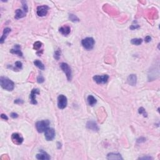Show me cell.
Masks as SVG:
<instances>
[{"label":"cell","instance_id":"cell-16","mask_svg":"<svg viewBox=\"0 0 160 160\" xmlns=\"http://www.w3.org/2000/svg\"><path fill=\"white\" fill-rule=\"evenodd\" d=\"M11 31V30L10 28H6L4 30L2 36H1V39H0V43H1V44L3 43L4 41H5V39H6L9 33H10Z\"/></svg>","mask_w":160,"mask_h":160},{"label":"cell","instance_id":"cell-5","mask_svg":"<svg viewBox=\"0 0 160 160\" xmlns=\"http://www.w3.org/2000/svg\"><path fill=\"white\" fill-rule=\"evenodd\" d=\"M68 104L67 98L63 94H60L58 97V107L61 110H63L66 107Z\"/></svg>","mask_w":160,"mask_h":160},{"label":"cell","instance_id":"cell-22","mask_svg":"<svg viewBox=\"0 0 160 160\" xmlns=\"http://www.w3.org/2000/svg\"><path fill=\"white\" fill-rule=\"evenodd\" d=\"M42 45V43L40 42V41H36V42L34 43V45H33V48H34V50L38 51L41 48Z\"/></svg>","mask_w":160,"mask_h":160},{"label":"cell","instance_id":"cell-18","mask_svg":"<svg viewBox=\"0 0 160 160\" xmlns=\"http://www.w3.org/2000/svg\"><path fill=\"white\" fill-rule=\"evenodd\" d=\"M15 13V18H16V19H19V18H24L25 16H26V13H25L24 11L19 10V9H18V10H16Z\"/></svg>","mask_w":160,"mask_h":160},{"label":"cell","instance_id":"cell-4","mask_svg":"<svg viewBox=\"0 0 160 160\" xmlns=\"http://www.w3.org/2000/svg\"><path fill=\"white\" fill-rule=\"evenodd\" d=\"M60 67H61L63 71L66 74V78H67L68 80V81H71L72 79V73L69 65L67 63H62L60 65Z\"/></svg>","mask_w":160,"mask_h":160},{"label":"cell","instance_id":"cell-17","mask_svg":"<svg viewBox=\"0 0 160 160\" xmlns=\"http://www.w3.org/2000/svg\"><path fill=\"white\" fill-rule=\"evenodd\" d=\"M71 28L70 26H65L59 28V32L64 36L68 35L70 33Z\"/></svg>","mask_w":160,"mask_h":160},{"label":"cell","instance_id":"cell-25","mask_svg":"<svg viewBox=\"0 0 160 160\" xmlns=\"http://www.w3.org/2000/svg\"><path fill=\"white\" fill-rule=\"evenodd\" d=\"M138 113H139L140 114H142L144 117H147L148 116V114L146 113V111H145V108H143V107L139 108V110H138Z\"/></svg>","mask_w":160,"mask_h":160},{"label":"cell","instance_id":"cell-14","mask_svg":"<svg viewBox=\"0 0 160 160\" xmlns=\"http://www.w3.org/2000/svg\"><path fill=\"white\" fill-rule=\"evenodd\" d=\"M10 53H12V54H17V55H18L19 56H23V53L21 51V47H20L19 45H16L15 46H14V48L11 49V50H10Z\"/></svg>","mask_w":160,"mask_h":160},{"label":"cell","instance_id":"cell-7","mask_svg":"<svg viewBox=\"0 0 160 160\" xmlns=\"http://www.w3.org/2000/svg\"><path fill=\"white\" fill-rule=\"evenodd\" d=\"M49 7L46 5L39 6L37 8V14L39 17H43L47 14L48 11Z\"/></svg>","mask_w":160,"mask_h":160},{"label":"cell","instance_id":"cell-1","mask_svg":"<svg viewBox=\"0 0 160 160\" xmlns=\"http://www.w3.org/2000/svg\"><path fill=\"white\" fill-rule=\"evenodd\" d=\"M0 84H1V86L4 90H7L8 91H11L14 90V83L9 78L1 76L0 78Z\"/></svg>","mask_w":160,"mask_h":160},{"label":"cell","instance_id":"cell-12","mask_svg":"<svg viewBox=\"0 0 160 160\" xmlns=\"http://www.w3.org/2000/svg\"><path fill=\"white\" fill-rule=\"evenodd\" d=\"M36 158L38 159H43V160H45V159L48 160V159H50V156H49V154L43 150L40 151V153H38V154H36Z\"/></svg>","mask_w":160,"mask_h":160},{"label":"cell","instance_id":"cell-21","mask_svg":"<svg viewBox=\"0 0 160 160\" xmlns=\"http://www.w3.org/2000/svg\"><path fill=\"white\" fill-rule=\"evenodd\" d=\"M143 42V39L141 38H134V39H132L131 40V44L134 45H136V46H138V45H140Z\"/></svg>","mask_w":160,"mask_h":160},{"label":"cell","instance_id":"cell-24","mask_svg":"<svg viewBox=\"0 0 160 160\" xmlns=\"http://www.w3.org/2000/svg\"><path fill=\"white\" fill-rule=\"evenodd\" d=\"M60 56H61V51H60L59 49H58L56 51H54V58L55 59L59 60L60 58Z\"/></svg>","mask_w":160,"mask_h":160},{"label":"cell","instance_id":"cell-33","mask_svg":"<svg viewBox=\"0 0 160 160\" xmlns=\"http://www.w3.org/2000/svg\"><path fill=\"white\" fill-rule=\"evenodd\" d=\"M11 117L13 118H17L18 117V114L16 113H11L10 114Z\"/></svg>","mask_w":160,"mask_h":160},{"label":"cell","instance_id":"cell-30","mask_svg":"<svg viewBox=\"0 0 160 160\" xmlns=\"http://www.w3.org/2000/svg\"><path fill=\"white\" fill-rule=\"evenodd\" d=\"M139 28V26L138 25H133L130 26V29L133 30H136V29H138V28Z\"/></svg>","mask_w":160,"mask_h":160},{"label":"cell","instance_id":"cell-8","mask_svg":"<svg viewBox=\"0 0 160 160\" xmlns=\"http://www.w3.org/2000/svg\"><path fill=\"white\" fill-rule=\"evenodd\" d=\"M11 140L14 144L16 145H20L23 142V138L19 133H13L11 135Z\"/></svg>","mask_w":160,"mask_h":160},{"label":"cell","instance_id":"cell-35","mask_svg":"<svg viewBox=\"0 0 160 160\" xmlns=\"http://www.w3.org/2000/svg\"><path fill=\"white\" fill-rule=\"evenodd\" d=\"M139 159H153V158L150 156H145L142 158H139Z\"/></svg>","mask_w":160,"mask_h":160},{"label":"cell","instance_id":"cell-11","mask_svg":"<svg viewBox=\"0 0 160 160\" xmlns=\"http://www.w3.org/2000/svg\"><path fill=\"white\" fill-rule=\"evenodd\" d=\"M86 128L89 130L94 131H98L99 130L98 125L96 123L94 122V121H89L86 123Z\"/></svg>","mask_w":160,"mask_h":160},{"label":"cell","instance_id":"cell-13","mask_svg":"<svg viewBox=\"0 0 160 160\" xmlns=\"http://www.w3.org/2000/svg\"><path fill=\"white\" fill-rule=\"evenodd\" d=\"M127 81L128 84L131 86H135L136 85L137 83V77L135 74H130L128 77Z\"/></svg>","mask_w":160,"mask_h":160},{"label":"cell","instance_id":"cell-2","mask_svg":"<svg viewBox=\"0 0 160 160\" xmlns=\"http://www.w3.org/2000/svg\"><path fill=\"white\" fill-rule=\"evenodd\" d=\"M50 122L49 120H42V121H38L36 123V128L38 133H42L46 130V129L49 127Z\"/></svg>","mask_w":160,"mask_h":160},{"label":"cell","instance_id":"cell-28","mask_svg":"<svg viewBox=\"0 0 160 160\" xmlns=\"http://www.w3.org/2000/svg\"><path fill=\"white\" fill-rule=\"evenodd\" d=\"M37 81H38V83H43L45 81V78L43 76V75L40 74L38 76V78H37Z\"/></svg>","mask_w":160,"mask_h":160},{"label":"cell","instance_id":"cell-15","mask_svg":"<svg viewBox=\"0 0 160 160\" xmlns=\"http://www.w3.org/2000/svg\"><path fill=\"white\" fill-rule=\"evenodd\" d=\"M108 159H123L121 155L119 153H110L107 155Z\"/></svg>","mask_w":160,"mask_h":160},{"label":"cell","instance_id":"cell-23","mask_svg":"<svg viewBox=\"0 0 160 160\" xmlns=\"http://www.w3.org/2000/svg\"><path fill=\"white\" fill-rule=\"evenodd\" d=\"M69 18H70V19L71 21H73V22H78V21H79V18H78L76 16L73 14H70V15H69Z\"/></svg>","mask_w":160,"mask_h":160},{"label":"cell","instance_id":"cell-26","mask_svg":"<svg viewBox=\"0 0 160 160\" xmlns=\"http://www.w3.org/2000/svg\"><path fill=\"white\" fill-rule=\"evenodd\" d=\"M21 3H22V5H23V8L24 11L26 13L28 12V10L27 3H26V1H21Z\"/></svg>","mask_w":160,"mask_h":160},{"label":"cell","instance_id":"cell-9","mask_svg":"<svg viewBox=\"0 0 160 160\" xmlns=\"http://www.w3.org/2000/svg\"><path fill=\"white\" fill-rule=\"evenodd\" d=\"M109 79V76L107 74H105V75L103 76H94L93 77V79L95 81L96 83H97L98 84H104L106 83L108 81V80Z\"/></svg>","mask_w":160,"mask_h":160},{"label":"cell","instance_id":"cell-10","mask_svg":"<svg viewBox=\"0 0 160 160\" xmlns=\"http://www.w3.org/2000/svg\"><path fill=\"white\" fill-rule=\"evenodd\" d=\"M40 93L39 90L37 88L33 89V90L31 92V94L30 95V102L31 103L33 104V105H36L38 103H37L36 99V96L37 94H39Z\"/></svg>","mask_w":160,"mask_h":160},{"label":"cell","instance_id":"cell-29","mask_svg":"<svg viewBox=\"0 0 160 160\" xmlns=\"http://www.w3.org/2000/svg\"><path fill=\"white\" fill-rule=\"evenodd\" d=\"M145 141H146V138H144V137H141V138H138V139H137V143H141L145 142Z\"/></svg>","mask_w":160,"mask_h":160},{"label":"cell","instance_id":"cell-6","mask_svg":"<svg viewBox=\"0 0 160 160\" xmlns=\"http://www.w3.org/2000/svg\"><path fill=\"white\" fill-rule=\"evenodd\" d=\"M45 137L47 141H52L55 137V130L48 127L45 131Z\"/></svg>","mask_w":160,"mask_h":160},{"label":"cell","instance_id":"cell-3","mask_svg":"<svg viewBox=\"0 0 160 160\" xmlns=\"http://www.w3.org/2000/svg\"><path fill=\"white\" fill-rule=\"evenodd\" d=\"M83 46L85 48L86 50H91L93 48L94 45V40L93 38L91 37H88V38H85L81 41Z\"/></svg>","mask_w":160,"mask_h":160},{"label":"cell","instance_id":"cell-31","mask_svg":"<svg viewBox=\"0 0 160 160\" xmlns=\"http://www.w3.org/2000/svg\"><path fill=\"white\" fill-rule=\"evenodd\" d=\"M14 103L16 104H18V105H21V104L23 103V101L22 99H17L14 101Z\"/></svg>","mask_w":160,"mask_h":160},{"label":"cell","instance_id":"cell-27","mask_svg":"<svg viewBox=\"0 0 160 160\" xmlns=\"http://www.w3.org/2000/svg\"><path fill=\"white\" fill-rule=\"evenodd\" d=\"M14 65H15V66L17 70H21V69H22L23 64L22 63L20 62V61H16Z\"/></svg>","mask_w":160,"mask_h":160},{"label":"cell","instance_id":"cell-19","mask_svg":"<svg viewBox=\"0 0 160 160\" xmlns=\"http://www.w3.org/2000/svg\"><path fill=\"white\" fill-rule=\"evenodd\" d=\"M87 101L89 105L91 106H93L94 105H95L97 103L96 99L92 95H89L88 96Z\"/></svg>","mask_w":160,"mask_h":160},{"label":"cell","instance_id":"cell-32","mask_svg":"<svg viewBox=\"0 0 160 160\" xmlns=\"http://www.w3.org/2000/svg\"><path fill=\"white\" fill-rule=\"evenodd\" d=\"M1 119H3L4 120H6V121L8 120V117L7 116H6V114H1Z\"/></svg>","mask_w":160,"mask_h":160},{"label":"cell","instance_id":"cell-20","mask_svg":"<svg viewBox=\"0 0 160 160\" xmlns=\"http://www.w3.org/2000/svg\"><path fill=\"white\" fill-rule=\"evenodd\" d=\"M34 65L41 70H44L45 69V65H44L43 64V63L41 62V61H40L39 60H35V61H34Z\"/></svg>","mask_w":160,"mask_h":160},{"label":"cell","instance_id":"cell-34","mask_svg":"<svg viewBox=\"0 0 160 160\" xmlns=\"http://www.w3.org/2000/svg\"><path fill=\"white\" fill-rule=\"evenodd\" d=\"M145 42L149 43V42H150V41L151 40V36H147L145 38Z\"/></svg>","mask_w":160,"mask_h":160}]
</instances>
